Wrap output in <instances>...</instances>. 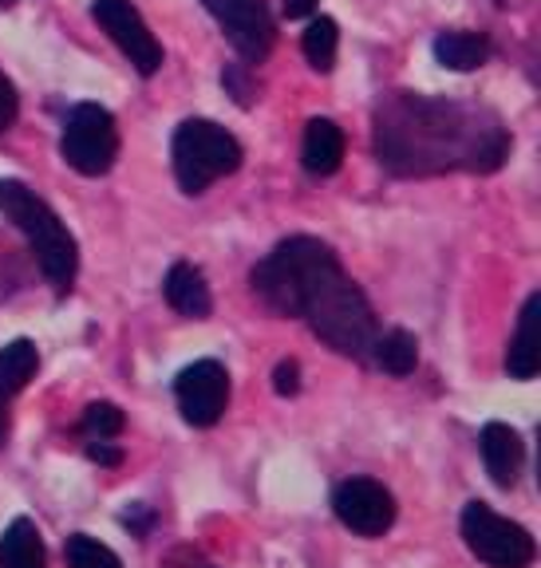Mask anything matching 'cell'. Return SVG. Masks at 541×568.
<instances>
[{
	"label": "cell",
	"instance_id": "cell-1",
	"mask_svg": "<svg viewBox=\"0 0 541 568\" xmlns=\"http://www.w3.org/2000/svg\"><path fill=\"white\" fill-rule=\"evenodd\" d=\"M375 159L395 178L494 174L510 159V131L490 106L391 91L375 106Z\"/></svg>",
	"mask_w": 541,
	"mask_h": 568
},
{
	"label": "cell",
	"instance_id": "cell-2",
	"mask_svg": "<svg viewBox=\"0 0 541 568\" xmlns=\"http://www.w3.org/2000/svg\"><path fill=\"white\" fill-rule=\"evenodd\" d=\"M344 273L337 248L320 237H284L253 268V293L269 312L301 320L304 308Z\"/></svg>",
	"mask_w": 541,
	"mask_h": 568
},
{
	"label": "cell",
	"instance_id": "cell-3",
	"mask_svg": "<svg viewBox=\"0 0 541 568\" xmlns=\"http://www.w3.org/2000/svg\"><path fill=\"white\" fill-rule=\"evenodd\" d=\"M0 213L24 233L36 265L56 284V293H68L76 284V273H80V245H76L68 225L60 222V213L17 178L0 182Z\"/></svg>",
	"mask_w": 541,
	"mask_h": 568
},
{
	"label": "cell",
	"instance_id": "cell-4",
	"mask_svg": "<svg viewBox=\"0 0 541 568\" xmlns=\"http://www.w3.org/2000/svg\"><path fill=\"white\" fill-rule=\"evenodd\" d=\"M170 159H174V178L182 194H206L218 178L233 174L246 159L241 142L213 119H187L174 131L170 142Z\"/></svg>",
	"mask_w": 541,
	"mask_h": 568
},
{
	"label": "cell",
	"instance_id": "cell-5",
	"mask_svg": "<svg viewBox=\"0 0 541 568\" xmlns=\"http://www.w3.org/2000/svg\"><path fill=\"white\" fill-rule=\"evenodd\" d=\"M459 532L471 557H479L487 568H530L538 560V541L525 525L510 521L487 501H467L459 517Z\"/></svg>",
	"mask_w": 541,
	"mask_h": 568
},
{
	"label": "cell",
	"instance_id": "cell-6",
	"mask_svg": "<svg viewBox=\"0 0 541 568\" xmlns=\"http://www.w3.org/2000/svg\"><path fill=\"white\" fill-rule=\"evenodd\" d=\"M60 154L76 174L99 178L116 166L119 159V126L116 115L99 103H80L71 106L68 123L60 134Z\"/></svg>",
	"mask_w": 541,
	"mask_h": 568
},
{
	"label": "cell",
	"instance_id": "cell-7",
	"mask_svg": "<svg viewBox=\"0 0 541 568\" xmlns=\"http://www.w3.org/2000/svg\"><path fill=\"white\" fill-rule=\"evenodd\" d=\"M332 514L344 525L348 532L364 537V541H375L383 532L395 525V494H391L383 481L375 478H344L337 489H332Z\"/></svg>",
	"mask_w": 541,
	"mask_h": 568
},
{
	"label": "cell",
	"instance_id": "cell-8",
	"mask_svg": "<svg viewBox=\"0 0 541 568\" xmlns=\"http://www.w3.org/2000/svg\"><path fill=\"white\" fill-rule=\"evenodd\" d=\"M174 403L190 426H218L230 407V372L218 359H194L174 375Z\"/></svg>",
	"mask_w": 541,
	"mask_h": 568
},
{
	"label": "cell",
	"instance_id": "cell-9",
	"mask_svg": "<svg viewBox=\"0 0 541 568\" xmlns=\"http://www.w3.org/2000/svg\"><path fill=\"white\" fill-rule=\"evenodd\" d=\"M202 4L246 63H261L273 52L277 24L266 0H202Z\"/></svg>",
	"mask_w": 541,
	"mask_h": 568
},
{
	"label": "cell",
	"instance_id": "cell-10",
	"mask_svg": "<svg viewBox=\"0 0 541 568\" xmlns=\"http://www.w3.org/2000/svg\"><path fill=\"white\" fill-rule=\"evenodd\" d=\"M91 17H96V24L116 40V48L131 60V68L139 71V75L151 80L154 71L162 68V44L154 40V32L147 28V20H142V12L134 9L131 0H96V4H91Z\"/></svg>",
	"mask_w": 541,
	"mask_h": 568
},
{
	"label": "cell",
	"instance_id": "cell-11",
	"mask_svg": "<svg viewBox=\"0 0 541 568\" xmlns=\"http://www.w3.org/2000/svg\"><path fill=\"white\" fill-rule=\"evenodd\" d=\"M482 466L498 489H514L525 466V443L510 423H487L479 435Z\"/></svg>",
	"mask_w": 541,
	"mask_h": 568
},
{
	"label": "cell",
	"instance_id": "cell-12",
	"mask_svg": "<svg viewBox=\"0 0 541 568\" xmlns=\"http://www.w3.org/2000/svg\"><path fill=\"white\" fill-rule=\"evenodd\" d=\"M162 296L167 304L187 320H206L213 312V296L210 284H206L202 268L190 265V261H174L162 276Z\"/></svg>",
	"mask_w": 541,
	"mask_h": 568
},
{
	"label": "cell",
	"instance_id": "cell-13",
	"mask_svg": "<svg viewBox=\"0 0 541 568\" xmlns=\"http://www.w3.org/2000/svg\"><path fill=\"white\" fill-rule=\"evenodd\" d=\"M538 312H541V293H530V301L518 312V328L510 336L507 347V375L510 379H533L541 372V339H538Z\"/></svg>",
	"mask_w": 541,
	"mask_h": 568
},
{
	"label": "cell",
	"instance_id": "cell-14",
	"mask_svg": "<svg viewBox=\"0 0 541 568\" xmlns=\"http://www.w3.org/2000/svg\"><path fill=\"white\" fill-rule=\"evenodd\" d=\"M301 162H304V170L317 178L337 174L340 162H344V131H340L332 119H309L304 142H301Z\"/></svg>",
	"mask_w": 541,
	"mask_h": 568
},
{
	"label": "cell",
	"instance_id": "cell-15",
	"mask_svg": "<svg viewBox=\"0 0 541 568\" xmlns=\"http://www.w3.org/2000/svg\"><path fill=\"white\" fill-rule=\"evenodd\" d=\"M0 568H48L44 537L32 517H17L0 532Z\"/></svg>",
	"mask_w": 541,
	"mask_h": 568
},
{
	"label": "cell",
	"instance_id": "cell-16",
	"mask_svg": "<svg viewBox=\"0 0 541 568\" xmlns=\"http://www.w3.org/2000/svg\"><path fill=\"white\" fill-rule=\"evenodd\" d=\"M435 60L451 71H474L490 60V40L482 32H462V28H451V32H439L435 44H431Z\"/></svg>",
	"mask_w": 541,
	"mask_h": 568
},
{
	"label": "cell",
	"instance_id": "cell-17",
	"mask_svg": "<svg viewBox=\"0 0 541 568\" xmlns=\"http://www.w3.org/2000/svg\"><path fill=\"white\" fill-rule=\"evenodd\" d=\"M368 359H372L383 375H391V379H408L419 364V339L403 328L380 332L375 344H372V352H368Z\"/></svg>",
	"mask_w": 541,
	"mask_h": 568
},
{
	"label": "cell",
	"instance_id": "cell-18",
	"mask_svg": "<svg viewBox=\"0 0 541 568\" xmlns=\"http://www.w3.org/2000/svg\"><path fill=\"white\" fill-rule=\"evenodd\" d=\"M36 367H40V352L32 339H12L0 347V399H12L32 383Z\"/></svg>",
	"mask_w": 541,
	"mask_h": 568
},
{
	"label": "cell",
	"instance_id": "cell-19",
	"mask_svg": "<svg viewBox=\"0 0 541 568\" xmlns=\"http://www.w3.org/2000/svg\"><path fill=\"white\" fill-rule=\"evenodd\" d=\"M304 60L317 71H332L337 68V52H340V28L332 17H309V28L301 36Z\"/></svg>",
	"mask_w": 541,
	"mask_h": 568
},
{
	"label": "cell",
	"instance_id": "cell-20",
	"mask_svg": "<svg viewBox=\"0 0 541 568\" xmlns=\"http://www.w3.org/2000/svg\"><path fill=\"white\" fill-rule=\"evenodd\" d=\"M63 560H68V568H123L119 552L91 532H71L63 541Z\"/></svg>",
	"mask_w": 541,
	"mask_h": 568
},
{
	"label": "cell",
	"instance_id": "cell-21",
	"mask_svg": "<svg viewBox=\"0 0 541 568\" xmlns=\"http://www.w3.org/2000/svg\"><path fill=\"white\" fill-rule=\"evenodd\" d=\"M127 426V415L116 407V403H88L80 418L83 438H119Z\"/></svg>",
	"mask_w": 541,
	"mask_h": 568
},
{
	"label": "cell",
	"instance_id": "cell-22",
	"mask_svg": "<svg viewBox=\"0 0 541 568\" xmlns=\"http://www.w3.org/2000/svg\"><path fill=\"white\" fill-rule=\"evenodd\" d=\"M222 88H226V95H233V103L238 106H253L258 103L261 83L249 75L246 63H230V68L222 71Z\"/></svg>",
	"mask_w": 541,
	"mask_h": 568
},
{
	"label": "cell",
	"instance_id": "cell-23",
	"mask_svg": "<svg viewBox=\"0 0 541 568\" xmlns=\"http://www.w3.org/2000/svg\"><path fill=\"white\" fill-rule=\"evenodd\" d=\"M273 390L281 399H293L297 390H301V364L297 359H281L273 367Z\"/></svg>",
	"mask_w": 541,
	"mask_h": 568
},
{
	"label": "cell",
	"instance_id": "cell-24",
	"mask_svg": "<svg viewBox=\"0 0 541 568\" xmlns=\"http://www.w3.org/2000/svg\"><path fill=\"white\" fill-rule=\"evenodd\" d=\"M88 458L96 462V466L116 470L119 462H123V446H116V438H88Z\"/></svg>",
	"mask_w": 541,
	"mask_h": 568
},
{
	"label": "cell",
	"instance_id": "cell-25",
	"mask_svg": "<svg viewBox=\"0 0 541 568\" xmlns=\"http://www.w3.org/2000/svg\"><path fill=\"white\" fill-rule=\"evenodd\" d=\"M17 115H20V95L9 75L0 71V131H9V126L17 123Z\"/></svg>",
	"mask_w": 541,
	"mask_h": 568
},
{
	"label": "cell",
	"instance_id": "cell-26",
	"mask_svg": "<svg viewBox=\"0 0 541 568\" xmlns=\"http://www.w3.org/2000/svg\"><path fill=\"white\" fill-rule=\"evenodd\" d=\"M119 521H123L134 537H147V532H151V525H154V514L142 506V501H134V506H127L123 514H119Z\"/></svg>",
	"mask_w": 541,
	"mask_h": 568
},
{
	"label": "cell",
	"instance_id": "cell-27",
	"mask_svg": "<svg viewBox=\"0 0 541 568\" xmlns=\"http://www.w3.org/2000/svg\"><path fill=\"white\" fill-rule=\"evenodd\" d=\"M320 9V0H284V17L289 20H309L317 17Z\"/></svg>",
	"mask_w": 541,
	"mask_h": 568
},
{
	"label": "cell",
	"instance_id": "cell-28",
	"mask_svg": "<svg viewBox=\"0 0 541 568\" xmlns=\"http://www.w3.org/2000/svg\"><path fill=\"white\" fill-rule=\"evenodd\" d=\"M4 435H9V415H4V399H0V443H4Z\"/></svg>",
	"mask_w": 541,
	"mask_h": 568
},
{
	"label": "cell",
	"instance_id": "cell-29",
	"mask_svg": "<svg viewBox=\"0 0 541 568\" xmlns=\"http://www.w3.org/2000/svg\"><path fill=\"white\" fill-rule=\"evenodd\" d=\"M0 4H12V0H0Z\"/></svg>",
	"mask_w": 541,
	"mask_h": 568
}]
</instances>
